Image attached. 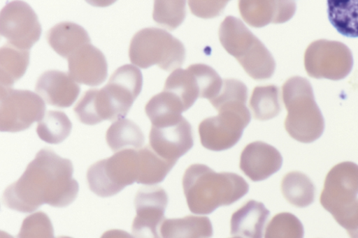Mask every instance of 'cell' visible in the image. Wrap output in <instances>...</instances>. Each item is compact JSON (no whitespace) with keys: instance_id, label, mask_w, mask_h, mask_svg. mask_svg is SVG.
I'll use <instances>...</instances> for the list:
<instances>
[{"instance_id":"cell-3","label":"cell","mask_w":358,"mask_h":238,"mask_svg":"<svg viewBox=\"0 0 358 238\" xmlns=\"http://www.w3.org/2000/svg\"><path fill=\"white\" fill-rule=\"evenodd\" d=\"M282 96L287 111L285 128L294 140L310 143L323 133L324 120L317 106L309 81L293 76L283 84Z\"/></svg>"},{"instance_id":"cell-32","label":"cell","mask_w":358,"mask_h":238,"mask_svg":"<svg viewBox=\"0 0 358 238\" xmlns=\"http://www.w3.org/2000/svg\"><path fill=\"white\" fill-rule=\"evenodd\" d=\"M186 15L185 1H155L152 17L159 25L173 30L184 20Z\"/></svg>"},{"instance_id":"cell-12","label":"cell","mask_w":358,"mask_h":238,"mask_svg":"<svg viewBox=\"0 0 358 238\" xmlns=\"http://www.w3.org/2000/svg\"><path fill=\"white\" fill-rule=\"evenodd\" d=\"M168 204L166 191L157 186H144L138 190L134 198L136 215L131 231L135 238H162L161 226L166 219Z\"/></svg>"},{"instance_id":"cell-22","label":"cell","mask_w":358,"mask_h":238,"mask_svg":"<svg viewBox=\"0 0 358 238\" xmlns=\"http://www.w3.org/2000/svg\"><path fill=\"white\" fill-rule=\"evenodd\" d=\"M164 90L176 95L188 110L199 98H202L203 90L198 75L190 65L185 69L174 70L166 78Z\"/></svg>"},{"instance_id":"cell-17","label":"cell","mask_w":358,"mask_h":238,"mask_svg":"<svg viewBox=\"0 0 358 238\" xmlns=\"http://www.w3.org/2000/svg\"><path fill=\"white\" fill-rule=\"evenodd\" d=\"M35 90L49 105L68 107L76 100L80 88L69 73L50 70L40 75Z\"/></svg>"},{"instance_id":"cell-2","label":"cell","mask_w":358,"mask_h":238,"mask_svg":"<svg viewBox=\"0 0 358 238\" xmlns=\"http://www.w3.org/2000/svg\"><path fill=\"white\" fill-rule=\"evenodd\" d=\"M183 193L191 212L209 214L230 205L248 193L247 181L234 172H216L204 164L190 165L182 179Z\"/></svg>"},{"instance_id":"cell-35","label":"cell","mask_w":358,"mask_h":238,"mask_svg":"<svg viewBox=\"0 0 358 238\" xmlns=\"http://www.w3.org/2000/svg\"><path fill=\"white\" fill-rule=\"evenodd\" d=\"M101 238H135L126 231L122 230H110L105 232Z\"/></svg>"},{"instance_id":"cell-4","label":"cell","mask_w":358,"mask_h":238,"mask_svg":"<svg viewBox=\"0 0 358 238\" xmlns=\"http://www.w3.org/2000/svg\"><path fill=\"white\" fill-rule=\"evenodd\" d=\"M218 34L224 50L236 59L252 78L262 80L273 75L275 62L271 53L241 20L231 15L226 17Z\"/></svg>"},{"instance_id":"cell-13","label":"cell","mask_w":358,"mask_h":238,"mask_svg":"<svg viewBox=\"0 0 358 238\" xmlns=\"http://www.w3.org/2000/svg\"><path fill=\"white\" fill-rule=\"evenodd\" d=\"M149 145L164 159L176 163L194 144L192 126L182 116L159 126H152Z\"/></svg>"},{"instance_id":"cell-21","label":"cell","mask_w":358,"mask_h":238,"mask_svg":"<svg viewBox=\"0 0 358 238\" xmlns=\"http://www.w3.org/2000/svg\"><path fill=\"white\" fill-rule=\"evenodd\" d=\"M160 231L162 238H212L213 235L207 216L193 215L165 219Z\"/></svg>"},{"instance_id":"cell-34","label":"cell","mask_w":358,"mask_h":238,"mask_svg":"<svg viewBox=\"0 0 358 238\" xmlns=\"http://www.w3.org/2000/svg\"><path fill=\"white\" fill-rule=\"evenodd\" d=\"M227 1H189L193 14L202 18H211L219 15L224 10Z\"/></svg>"},{"instance_id":"cell-18","label":"cell","mask_w":358,"mask_h":238,"mask_svg":"<svg viewBox=\"0 0 358 238\" xmlns=\"http://www.w3.org/2000/svg\"><path fill=\"white\" fill-rule=\"evenodd\" d=\"M239 12L245 22L254 27L269 23H283L294 15L296 3L293 1H240Z\"/></svg>"},{"instance_id":"cell-37","label":"cell","mask_w":358,"mask_h":238,"mask_svg":"<svg viewBox=\"0 0 358 238\" xmlns=\"http://www.w3.org/2000/svg\"><path fill=\"white\" fill-rule=\"evenodd\" d=\"M57 238H71L70 237H66V236H61V237H58Z\"/></svg>"},{"instance_id":"cell-33","label":"cell","mask_w":358,"mask_h":238,"mask_svg":"<svg viewBox=\"0 0 358 238\" xmlns=\"http://www.w3.org/2000/svg\"><path fill=\"white\" fill-rule=\"evenodd\" d=\"M53 234V227L48 215L38 211L24 219L15 237L1 231V238H54Z\"/></svg>"},{"instance_id":"cell-25","label":"cell","mask_w":358,"mask_h":238,"mask_svg":"<svg viewBox=\"0 0 358 238\" xmlns=\"http://www.w3.org/2000/svg\"><path fill=\"white\" fill-rule=\"evenodd\" d=\"M106 140L108 147L117 152L124 149L141 148L144 143V135L140 127L128 119H120L108 128Z\"/></svg>"},{"instance_id":"cell-11","label":"cell","mask_w":358,"mask_h":238,"mask_svg":"<svg viewBox=\"0 0 358 238\" xmlns=\"http://www.w3.org/2000/svg\"><path fill=\"white\" fill-rule=\"evenodd\" d=\"M358 165L345 161L327 173L320 201L332 216L358 201Z\"/></svg>"},{"instance_id":"cell-15","label":"cell","mask_w":358,"mask_h":238,"mask_svg":"<svg viewBox=\"0 0 358 238\" xmlns=\"http://www.w3.org/2000/svg\"><path fill=\"white\" fill-rule=\"evenodd\" d=\"M67 59L68 73L77 83L95 87L105 81L108 75L106 57L91 43L83 45Z\"/></svg>"},{"instance_id":"cell-5","label":"cell","mask_w":358,"mask_h":238,"mask_svg":"<svg viewBox=\"0 0 358 238\" xmlns=\"http://www.w3.org/2000/svg\"><path fill=\"white\" fill-rule=\"evenodd\" d=\"M131 62L141 68L157 65L170 71L179 68L185 58L183 44L162 29L144 28L132 37L129 49Z\"/></svg>"},{"instance_id":"cell-31","label":"cell","mask_w":358,"mask_h":238,"mask_svg":"<svg viewBox=\"0 0 358 238\" xmlns=\"http://www.w3.org/2000/svg\"><path fill=\"white\" fill-rule=\"evenodd\" d=\"M303 226L295 215L280 212L268 222L264 238H303Z\"/></svg>"},{"instance_id":"cell-8","label":"cell","mask_w":358,"mask_h":238,"mask_svg":"<svg viewBox=\"0 0 358 238\" xmlns=\"http://www.w3.org/2000/svg\"><path fill=\"white\" fill-rule=\"evenodd\" d=\"M353 57L344 43L320 39L312 42L304 53V67L313 78L339 80L351 71Z\"/></svg>"},{"instance_id":"cell-7","label":"cell","mask_w":358,"mask_h":238,"mask_svg":"<svg viewBox=\"0 0 358 238\" xmlns=\"http://www.w3.org/2000/svg\"><path fill=\"white\" fill-rule=\"evenodd\" d=\"M138 149H124L92 164L87 171L90 189L96 195L106 198L136 182L138 177Z\"/></svg>"},{"instance_id":"cell-26","label":"cell","mask_w":358,"mask_h":238,"mask_svg":"<svg viewBox=\"0 0 358 238\" xmlns=\"http://www.w3.org/2000/svg\"><path fill=\"white\" fill-rule=\"evenodd\" d=\"M138 184L151 186L162 182L176 164L159 156L150 145L138 149Z\"/></svg>"},{"instance_id":"cell-20","label":"cell","mask_w":358,"mask_h":238,"mask_svg":"<svg viewBox=\"0 0 358 238\" xmlns=\"http://www.w3.org/2000/svg\"><path fill=\"white\" fill-rule=\"evenodd\" d=\"M46 38L51 47L66 59L83 45L90 43L86 30L80 25L71 22L55 24L48 31Z\"/></svg>"},{"instance_id":"cell-14","label":"cell","mask_w":358,"mask_h":238,"mask_svg":"<svg viewBox=\"0 0 358 238\" xmlns=\"http://www.w3.org/2000/svg\"><path fill=\"white\" fill-rule=\"evenodd\" d=\"M73 110L80 122L87 125L122 119L129 112L106 86L87 90Z\"/></svg>"},{"instance_id":"cell-10","label":"cell","mask_w":358,"mask_h":238,"mask_svg":"<svg viewBox=\"0 0 358 238\" xmlns=\"http://www.w3.org/2000/svg\"><path fill=\"white\" fill-rule=\"evenodd\" d=\"M0 34L13 46L29 50L41 34V26L32 8L24 1H12L0 13Z\"/></svg>"},{"instance_id":"cell-23","label":"cell","mask_w":358,"mask_h":238,"mask_svg":"<svg viewBox=\"0 0 358 238\" xmlns=\"http://www.w3.org/2000/svg\"><path fill=\"white\" fill-rule=\"evenodd\" d=\"M29 61V51L6 43L0 49L1 87L12 88L24 74Z\"/></svg>"},{"instance_id":"cell-16","label":"cell","mask_w":358,"mask_h":238,"mask_svg":"<svg viewBox=\"0 0 358 238\" xmlns=\"http://www.w3.org/2000/svg\"><path fill=\"white\" fill-rule=\"evenodd\" d=\"M282 157L274 147L262 141L247 144L240 156L239 168L252 181H263L277 172Z\"/></svg>"},{"instance_id":"cell-28","label":"cell","mask_w":358,"mask_h":238,"mask_svg":"<svg viewBox=\"0 0 358 238\" xmlns=\"http://www.w3.org/2000/svg\"><path fill=\"white\" fill-rule=\"evenodd\" d=\"M328 17L334 27L347 37H358V0H329Z\"/></svg>"},{"instance_id":"cell-36","label":"cell","mask_w":358,"mask_h":238,"mask_svg":"<svg viewBox=\"0 0 358 238\" xmlns=\"http://www.w3.org/2000/svg\"><path fill=\"white\" fill-rule=\"evenodd\" d=\"M350 238H358V230L352 232L348 233Z\"/></svg>"},{"instance_id":"cell-19","label":"cell","mask_w":358,"mask_h":238,"mask_svg":"<svg viewBox=\"0 0 358 238\" xmlns=\"http://www.w3.org/2000/svg\"><path fill=\"white\" fill-rule=\"evenodd\" d=\"M269 214L262 202L250 200L232 214L230 234L240 238H262Z\"/></svg>"},{"instance_id":"cell-9","label":"cell","mask_w":358,"mask_h":238,"mask_svg":"<svg viewBox=\"0 0 358 238\" xmlns=\"http://www.w3.org/2000/svg\"><path fill=\"white\" fill-rule=\"evenodd\" d=\"M0 130L19 132L39 121L45 114V104L37 94L29 90L1 87Z\"/></svg>"},{"instance_id":"cell-38","label":"cell","mask_w":358,"mask_h":238,"mask_svg":"<svg viewBox=\"0 0 358 238\" xmlns=\"http://www.w3.org/2000/svg\"><path fill=\"white\" fill-rule=\"evenodd\" d=\"M231 238H240V237H231Z\"/></svg>"},{"instance_id":"cell-27","label":"cell","mask_w":358,"mask_h":238,"mask_svg":"<svg viewBox=\"0 0 358 238\" xmlns=\"http://www.w3.org/2000/svg\"><path fill=\"white\" fill-rule=\"evenodd\" d=\"M181 100L174 94L163 90L147 103L145 111L152 126H158L181 117L186 111Z\"/></svg>"},{"instance_id":"cell-24","label":"cell","mask_w":358,"mask_h":238,"mask_svg":"<svg viewBox=\"0 0 358 238\" xmlns=\"http://www.w3.org/2000/svg\"><path fill=\"white\" fill-rule=\"evenodd\" d=\"M280 190L283 197L292 205L306 207L315 200V187L310 179L299 171L287 173L282 179Z\"/></svg>"},{"instance_id":"cell-1","label":"cell","mask_w":358,"mask_h":238,"mask_svg":"<svg viewBox=\"0 0 358 238\" xmlns=\"http://www.w3.org/2000/svg\"><path fill=\"white\" fill-rule=\"evenodd\" d=\"M70 160L52 149H41L22 176L4 191L2 200L9 209L30 213L43 204L68 206L76 199L78 184L73 178Z\"/></svg>"},{"instance_id":"cell-30","label":"cell","mask_w":358,"mask_h":238,"mask_svg":"<svg viewBox=\"0 0 358 238\" xmlns=\"http://www.w3.org/2000/svg\"><path fill=\"white\" fill-rule=\"evenodd\" d=\"M71 128V122L64 112L49 110L38 121L36 132L45 142L59 144L69 135Z\"/></svg>"},{"instance_id":"cell-29","label":"cell","mask_w":358,"mask_h":238,"mask_svg":"<svg viewBox=\"0 0 358 238\" xmlns=\"http://www.w3.org/2000/svg\"><path fill=\"white\" fill-rule=\"evenodd\" d=\"M279 93V88L273 84L254 88L249 105L255 119L266 121L279 114L281 111Z\"/></svg>"},{"instance_id":"cell-6","label":"cell","mask_w":358,"mask_h":238,"mask_svg":"<svg viewBox=\"0 0 358 238\" xmlns=\"http://www.w3.org/2000/svg\"><path fill=\"white\" fill-rule=\"evenodd\" d=\"M245 103L242 101L223 103L215 107L217 115L200 122L198 131L203 147L220 151L232 147L239 141L251 119Z\"/></svg>"}]
</instances>
